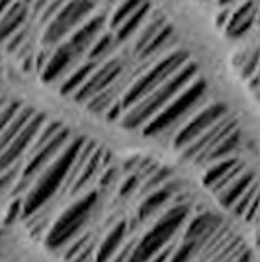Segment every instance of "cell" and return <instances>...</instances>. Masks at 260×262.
Returning a JSON list of instances; mask_svg holds the SVG:
<instances>
[{
    "instance_id": "33",
    "label": "cell",
    "mask_w": 260,
    "mask_h": 262,
    "mask_svg": "<svg viewBox=\"0 0 260 262\" xmlns=\"http://www.w3.org/2000/svg\"><path fill=\"white\" fill-rule=\"evenodd\" d=\"M219 2V6H231V4H235L239 0H217Z\"/></svg>"
},
{
    "instance_id": "23",
    "label": "cell",
    "mask_w": 260,
    "mask_h": 262,
    "mask_svg": "<svg viewBox=\"0 0 260 262\" xmlns=\"http://www.w3.org/2000/svg\"><path fill=\"white\" fill-rule=\"evenodd\" d=\"M164 24H166V18H164L161 12H159L157 16H149L147 22L141 26V30L137 32V37H135V41H133V53L135 55L141 53L143 47L149 43L157 33L161 32V28H163Z\"/></svg>"
},
{
    "instance_id": "25",
    "label": "cell",
    "mask_w": 260,
    "mask_h": 262,
    "mask_svg": "<svg viewBox=\"0 0 260 262\" xmlns=\"http://www.w3.org/2000/svg\"><path fill=\"white\" fill-rule=\"evenodd\" d=\"M235 65H237L241 77L245 80H250L258 73V65H260V51H245L239 57H235Z\"/></svg>"
},
{
    "instance_id": "8",
    "label": "cell",
    "mask_w": 260,
    "mask_h": 262,
    "mask_svg": "<svg viewBox=\"0 0 260 262\" xmlns=\"http://www.w3.org/2000/svg\"><path fill=\"white\" fill-rule=\"evenodd\" d=\"M47 121V116L41 114V112H35L30 121L24 125L20 133L12 139V143L4 149V153L0 155V172H4L8 166L20 163V161H26V153L28 149L32 147L35 135L39 133V129L44 127V123Z\"/></svg>"
},
{
    "instance_id": "37",
    "label": "cell",
    "mask_w": 260,
    "mask_h": 262,
    "mask_svg": "<svg viewBox=\"0 0 260 262\" xmlns=\"http://www.w3.org/2000/svg\"><path fill=\"white\" fill-rule=\"evenodd\" d=\"M254 77H256V78H258V80H260V65H258V73H256V75H254Z\"/></svg>"
},
{
    "instance_id": "20",
    "label": "cell",
    "mask_w": 260,
    "mask_h": 262,
    "mask_svg": "<svg viewBox=\"0 0 260 262\" xmlns=\"http://www.w3.org/2000/svg\"><path fill=\"white\" fill-rule=\"evenodd\" d=\"M241 143H243V133H241V129L237 127V129L231 131L223 141H219L215 147L207 153L202 166L213 164V163H217V161H221V159H227V157H235V155L239 153V149H241Z\"/></svg>"
},
{
    "instance_id": "6",
    "label": "cell",
    "mask_w": 260,
    "mask_h": 262,
    "mask_svg": "<svg viewBox=\"0 0 260 262\" xmlns=\"http://www.w3.org/2000/svg\"><path fill=\"white\" fill-rule=\"evenodd\" d=\"M237 127H239V121L235 120L233 116L227 114L223 120H219L215 125H211V127L207 131H204L198 139H194L188 147H184V149L180 151L182 161H190V163H194L196 166H202L207 153H209L219 141H223L231 131L237 129Z\"/></svg>"
},
{
    "instance_id": "14",
    "label": "cell",
    "mask_w": 260,
    "mask_h": 262,
    "mask_svg": "<svg viewBox=\"0 0 260 262\" xmlns=\"http://www.w3.org/2000/svg\"><path fill=\"white\" fill-rule=\"evenodd\" d=\"M30 16V6L24 0H16L0 18V43H6L18 30H22Z\"/></svg>"
},
{
    "instance_id": "38",
    "label": "cell",
    "mask_w": 260,
    "mask_h": 262,
    "mask_svg": "<svg viewBox=\"0 0 260 262\" xmlns=\"http://www.w3.org/2000/svg\"><path fill=\"white\" fill-rule=\"evenodd\" d=\"M92 2H98V0H92Z\"/></svg>"
},
{
    "instance_id": "5",
    "label": "cell",
    "mask_w": 260,
    "mask_h": 262,
    "mask_svg": "<svg viewBox=\"0 0 260 262\" xmlns=\"http://www.w3.org/2000/svg\"><path fill=\"white\" fill-rule=\"evenodd\" d=\"M227 114H229V110L225 104H221V102H207L206 106H202L198 112H194V114L186 120L184 125L174 133V137L170 139L172 149L180 153L184 147H188L194 139H198V137H200L204 131L209 129L211 125H215L219 120H223Z\"/></svg>"
},
{
    "instance_id": "12",
    "label": "cell",
    "mask_w": 260,
    "mask_h": 262,
    "mask_svg": "<svg viewBox=\"0 0 260 262\" xmlns=\"http://www.w3.org/2000/svg\"><path fill=\"white\" fill-rule=\"evenodd\" d=\"M256 16H258V6H256L254 0H245L243 4H239L237 8H233L227 24H225L227 37L239 39L247 32H250V28L256 22Z\"/></svg>"
},
{
    "instance_id": "36",
    "label": "cell",
    "mask_w": 260,
    "mask_h": 262,
    "mask_svg": "<svg viewBox=\"0 0 260 262\" xmlns=\"http://www.w3.org/2000/svg\"><path fill=\"white\" fill-rule=\"evenodd\" d=\"M4 104H6V100H4V98H0V108H2Z\"/></svg>"
},
{
    "instance_id": "1",
    "label": "cell",
    "mask_w": 260,
    "mask_h": 262,
    "mask_svg": "<svg viewBox=\"0 0 260 262\" xmlns=\"http://www.w3.org/2000/svg\"><path fill=\"white\" fill-rule=\"evenodd\" d=\"M198 77H200L198 65L192 63V61H188V63H186L178 73H174L166 82H163L159 88H155L151 94H147V96L143 100H139L133 108L127 110V112L121 116V120H119L118 123L123 129H129V131L143 129L157 114H161V112H163L188 84H192Z\"/></svg>"
},
{
    "instance_id": "24",
    "label": "cell",
    "mask_w": 260,
    "mask_h": 262,
    "mask_svg": "<svg viewBox=\"0 0 260 262\" xmlns=\"http://www.w3.org/2000/svg\"><path fill=\"white\" fill-rule=\"evenodd\" d=\"M116 45H118V41H116V35H114V32H112V33L104 32L100 37H98L96 41L92 43V47L88 49L86 59H88V61H94V63H104V61H108L110 57L114 55V51H116Z\"/></svg>"
},
{
    "instance_id": "9",
    "label": "cell",
    "mask_w": 260,
    "mask_h": 262,
    "mask_svg": "<svg viewBox=\"0 0 260 262\" xmlns=\"http://www.w3.org/2000/svg\"><path fill=\"white\" fill-rule=\"evenodd\" d=\"M80 57L75 53V49L71 47L69 41H63V43L55 45L51 55H49V61L45 63L44 71L39 73V78L45 84H51V82H57L59 78H63L69 73L73 71V65L78 61Z\"/></svg>"
},
{
    "instance_id": "11",
    "label": "cell",
    "mask_w": 260,
    "mask_h": 262,
    "mask_svg": "<svg viewBox=\"0 0 260 262\" xmlns=\"http://www.w3.org/2000/svg\"><path fill=\"white\" fill-rule=\"evenodd\" d=\"M131 82H133V75H131V73H123L114 84H110L106 90H102L94 98L88 100L86 104H84V108H86L90 114H94V116H106V112H108L118 100H121V96L125 94V90L129 88Z\"/></svg>"
},
{
    "instance_id": "28",
    "label": "cell",
    "mask_w": 260,
    "mask_h": 262,
    "mask_svg": "<svg viewBox=\"0 0 260 262\" xmlns=\"http://www.w3.org/2000/svg\"><path fill=\"white\" fill-rule=\"evenodd\" d=\"M28 41H30V33H28V28L24 26L22 30H18V32L14 33L10 39L4 43V49H6V53L16 55L24 47V43H28Z\"/></svg>"
},
{
    "instance_id": "19",
    "label": "cell",
    "mask_w": 260,
    "mask_h": 262,
    "mask_svg": "<svg viewBox=\"0 0 260 262\" xmlns=\"http://www.w3.org/2000/svg\"><path fill=\"white\" fill-rule=\"evenodd\" d=\"M149 14H151V2L147 0L141 8L135 12V14H131L125 22H121L116 30H112L114 35H116V41H118V43H123V41L131 39L133 35H137V32L141 30V26L147 22Z\"/></svg>"
},
{
    "instance_id": "18",
    "label": "cell",
    "mask_w": 260,
    "mask_h": 262,
    "mask_svg": "<svg viewBox=\"0 0 260 262\" xmlns=\"http://www.w3.org/2000/svg\"><path fill=\"white\" fill-rule=\"evenodd\" d=\"M100 63H94V61H88L86 63H80V65H76L67 78H63V82H61V86H59V92H61V96H67V98H71L73 94H75L78 88L82 86L84 82L88 80V77L96 71V67Z\"/></svg>"
},
{
    "instance_id": "13",
    "label": "cell",
    "mask_w": 260,
    "mask_h": 262,
    "mask_svg": "<svg viewBox=\"0 0 260 262\" xmlns=\"http://www.w3.org/2000/svg\"><path fill=\"white\" fill-rule=\"evenodd\" d=\"M131 233L129 223L127 221H118L114 227H110L106 237L96 245V252H94V260L92 262H110L116 252L123 247L125 237Z\"/></svg>"
},
{
    "instance_id": "7",
    "label": "cell",
    "mask_w": 260,
    "mask_h": 262,
    "mask_svg": "<svg viewBox=\"0 0 260 262\" xmlns=\"http://www.w3.org/2000/svg\"><path fill=\"white\" fill-rule=\"evenodd\" d=\"M123 73H125V69H123L121 59L110 57L108 61H104V63H100V65L96 67V71L88 77L86 82L78 88L71 98L75 100L76 104H82V106H84L90 98H94L102 90H106L110 84H114Z\"/></svg>"
},
{
    "instance_id": "30",
    "label": "cell",
    "mask_w": 260,
    "mask_h": 262,
    "mask_svg": "<svg viewBox=\"0 0 260 262\" xmlns=\"http://www.w3.org/2000/svg\"><path fill=\"white\" fill-rule=\"evenodd\" d=\"M14 2H16V0H0V18H2V14L10 8Z\"/></svg>"
},
{
    "instance_id": "10",
    "label": "cell",
    "mask_w": 260,
    "mask_h": 262,
    "mask_svg": "<svg viewBox=\"0 0 260 262\" xmlns=\"http://www.w3.org/2000/svg\"><path fill=\"white\" fill-rule=\"evenodd\" d=\"M106 24H108L106 14H94L69 35V43H71V47L75 49V53L78 57L86 55L88 49L92 47V43L106 32Z\"/></svg>"
},
{
    "instance_id": "3",
    "label": "cell",
    "mask_w": 260,
    "mask_h": 262,
    "mask_svg": "<svg viewBox=\"0 0 260 262\" xmlns=\"http://www.w3.org/2000/svg\"><path fill=\"white\" fill-rule=\"evenodd\" d=\"M188 61H190V55L182 51V49H176V51H170V53H164L163 57H159L153 63H145L141 69L137 67V71L131 73L133 75V82L125 90V94L121 96L123 114L129 108H133L147 94H151L155 88H159L163 82H166Z\"/></svg>"
},
{
    "instance_id": "16",
    "label": "cell",
    "mask_w": 260,
    "mask_h": 262,
    "mask_svg": "<svg viewBox=\"0 0 260 262\" xmlns=\"http://www.w3.org/2000/svg\"><path fill=\"white\" fill-rule=\"evenodd\" d=\"M174 41H176V32H174L172 26L166 22L163 28H161V32L157 33L151 41L143 47V51L137 55V59H139L141 63H153V61H157L159 57H163V53L174 43Z\"/></svg>"
},
{
    "instance_id": "34",
    "label": "cell",
    "mask_w": 260,
    "mask_h": 262,
    "mask_svg": "<svg viewBox=\"0 0 260 262\" xmlns=\"http://www.w3.org/2000/svg\"><path fill=\"white\" fill-rule=\"evenodd\" d=\"M24 2H26V4H28V6L32 8V6H33V2H35V0H24Z\"/></svg>"
},
{
    "instance_id": "2",
    "label": "cell",
    "mask_w": 260,
    "mask_h": 262,
    "mask_svg": "<svg viewBox=\"0 0 260 262\" xmlns=\"http://www.w3.org/2000/svg\"><path fill=\"white\" fill-rule=\"evenodd\" d=\"M206 104H207V84L204 78L198 77L161 114H157L143 127L141 129L143 135L145 137H157V139H163L164 143H170L174 133L184 125L186 120L194 112H198L202 106H206Z\"/></svg>"
},
{
    "instance_id": "31",
    "label": "cell",
    "mask_w": 260,
    "mask_h": 262,
    "mask_svg": "<svg viewBox=\"0 0 260 262\" xmlns=\"http://www.w3.org/2000/svg\"><path fill=\"white\" fill-rule=\"evenodd\" d=\"M45 4H47V0H35V2H33V14H35V16H37V14H39V10H41V8H44Z\"/></svg>"
},
{
    "instance_id": "22",
    "label": "cell",
    "mask_w": 260,
    "mask_h": 262,
    "mask_svg": "<svg viewBox=\"0 0 260 262\" xmlns=\"http://www.w3.org/2000/svg\"><path fill=\"white\" fill-rule=\"evenodd\" d=\"M33 114H35V110L33 108H26V106H22L20 112H18V114L10 120V123L2 129V133H0V155L4 153V149L10 145L12 139L20 133V129H22L28 121H30V118H32Z\"/></svg>"
},
{
    "instance_id": "32",
    "label": "cell",
    "mask_w": 260,
    "mask_h": 262,
    "mask_svg": "<svg viewBox=\"0 0 260 262\" xmlns=\"http://www.w3.org/2000/svg\"><path fill=\"white\" fill-rule=\"evenodd\" d=\"M235 262H250V252L249 251L243 252V254H241V256H239V258Z\"/></svg>"
},
{
    "instance_id": "35",
    "label": "cell",
    "mask_w": 260,
    "mask_h": 262,
    "mask_svg": "<svg viewBox=\"0 0 260 262\" xmlns=\"http://www.w3.org/2000/svg\"><path fill=\"white\" fill-rule=\"evenodd\" d=\"M110 4H114V6H116V4H119V2H121V0H108Z\"/></svg>"
},
{
    "instance_id": "27",
    "label": "cell",
    "mask_w": 260,
    "mask_h": 262,
    "mask_svg": "<svg viewBox=\"0 0 260 262\" xmlns=\"http://www.w3.org/2000/svg\"><path fill=\"white\" fill-rule=\"evenodd\" d=\"M67 2H69V0H47V4H45L44 8L39 10V14H37V20H39V24H41V26H45L47 22H51L55 16H57V12L61 10Z\"/></svg>"
},
{
    "instance_id": "15",
    "label": "cell",
    "mask_w": 260,
    "mask_h": 262,
    "mask_svg": "<svg viewBox=\"0 0 260 262\" xmlns=\"http://www.w3.org/2000/svg\"><path fill=\"white\" fill-rule=\"evenodd\" d=\"M221 223H223V221L217 217V215L209 213V211H204L202 215H196V217L190 221V225L186 227L182 239L194 241L198 245H202L204 241L209 239V237L221 227Z\"/></svg>"
},
{
    "instance_id": "26",
    "label": "cell",
    "mask_w": 260,
    "mask_h": 262,
    "mask_svg": "<svg viewBox=\"0 0 260 262\" xmlns=\"http://www.w3.org/2000/svg\"><path fill=\"white\" fill-rule=\"evenodd\" d=\"M145 2L147 0H121L119 4H116V10H114V14H112V18H110L108 22L110 30H116L119 24L125 22L131 14H135V12L139 10Z\"/></svg>"
},
{
    "instance_id": "4",
    "label": "cell",
    "mask_w": 260,
    "mask_h": 262,
    "mask_svg": "<svg viewBox=\"0 0 260 262\" xmlns=\"http://www.w3.org/2000/svg\"><path fill=\"white\" fill-rule=\"evenodd\" d=\"M96 2L92 0H69L61 10L57 12L51 22L44 26L41 41L45 47H55L63 43V39L69 37L80 24H84L92 16Z\"/></svg>"
},
{
    "instance_id": "21",
    "label": "cell",
    "mask_w": 260,
    "mask_h": 262,
    "mask_svg": "<svg viewBox=\"0 0 260 262\" xmlns=\"http://www.w3.org/2000/svg\"><path fill=\"white\" fill-rule=\"evenodd\" d=\"M241 163V159L239 157H227V159H221V161H217L213 164H207L206 170H204V178H202V182L206 186L207 190H211L217 182H221L225 176Z\"/></svg>"
},
{
    "instance_id": "17",
    "label": "cell",
    "mask_w": 260,
    "mask_h": 262,
    "mask_svg": "<svg viewBox=\"0 0 260 262\" xmlns=\"http://www.w3.org/2000/svg\"><path fill=\"white\" fill-rule=\"evenodd\" d=\"M256 178H254V172H250V170H243L241 174L227 186V188H223L219 194H217V202H219V206L225 209H233V206L239 202V198L243 196L247 190L250 188V184L254 182Z\"/></svg>"
},
{
    "instance_id": "29",
    "label": "cell",
    "mask_w": 260,
    "mask_h": 262,
    "mask_svg": "<svg viewBox=\"0 0 260 262\" xmlns=\"http://www.w3.org/2000/svg\"><path fill=\"white\" fill-rule=\"evenodd\" d=\"M24 104H20V102H8L6 100V104L0 108V133H2V129L10 123V120L20 112V108H22Z\"/></svg>"
}]
</instances>
